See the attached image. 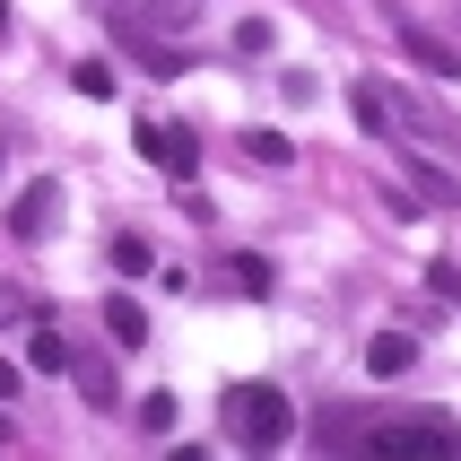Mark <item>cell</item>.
I'll return each mask as SVG.
<instances>
[{
  "label": "cell",
  "mask_w": 461,
  "mask_h": 461,
  "mask_svg": "<svg viewBox=\"0 0 461 461\" xmlns=\"http://www.w3.org/2000/svg\"><path fill=\"white\" fill-rule=\"evenodd\" d=\"M0 35H9V0H0Z\"/></svg>",
  "instance_id": "obj_19"
},
{
  "label": "cell",
  "mask_w": 461,
  "mask_h": 461,
  "mask_svg": "<svg viewBox=\"0 0 461 461\" xmlns=\"http://www.w3.org/2000/svg\"><path fill=\"white\" fill-rule=\"evenodd\" d=\"M244 149H253V166H296V140H279V131H253Z\"/></svg>",
  "instance_id": "obj_14"
},
{
  "label": "cell",
  "mask_w": 461,
  "mask_h": 461,
  "mask_svg": "<svg viewBox=\"0 0 461 461\" xmlns=\"http://www.w3.org/2000/svg\"><path fill=\"white\" fill-rule=\"evenodd\" d=\"M0 166H9V149H0Z\"/></svg>",
  "instance_id": "obj_21"
},
{
  "label": "cell",
  "mask_w": 461,
  "mask_h": 461,
  "mask_svg": "<svg viewBox=\"0 0 461 461\" xmlns=\"http://www.w3.org/2000/svg\"><path fill=\"white\" fill-rule=\"evenodd\" d=\"M52 209H61V192H52V183H26L18 209H9V235H18V244H44V235H52Z\"/></svg>",
  "instance_id": "obj_4"
},
{
  "label": "cell",
  "mask_w": 461,
  "mask_h": 461,
  "mask_svg": "<svg viewBox=\"0 0 461 461\" xmlns=\"http://www.w3.org/2000/svg\"><path fill=\"white\" fill-rule=\"evenodd\" d=\"M18 384H26V366H9V357H0V401H9Z\"/></svg>",
  "instance_id": "obj_18"
},
{
  "label": "cell",
  "mask_w": 461,
  "mask_h": 461,
  "mask_svg": "<svg viewBox=\"0 0 461 461\" xmlns=\"http://www.w3.org/2000/svg\"><path fill=\"white\" fill-rule=\"evenodd\" d=\"M61 375H70V384L87 392L96 410H113V392H122V384H113V366H104L96 348H78V339H70V366H61Z\"/></svg>",
  "instance_id": "obj_5"
},
{
  "label": "cell",
  "mask_w": 461,
  "mask_h": 461,
  "mask_svg": "<svg viewBox=\"0 0 461 461\" xmlns=\"http://www.w3.org/2000/svg\"><path fill=\"white\" fill-rule=\"evenodd\" d=\"M218 418H227V436L244 444V453H279V444L296 436V410H287L279 384H227L218 392Z\"/></svg>",
  "instance_id": "obj_1"
},
{
  "label": "cell",
  "mask_w": 461,
  "mask_h": 461,
  "mask_svg": "<svg viewBox=\"0 0 461 461\" xmlns=\"http://www.w3.org/2000/svg\"><path fill=\"white\" fill-rule=\"evenodd\" d=\"M140 157H149L157 175H175V183L201 175V140H192L183 122H140Z\"/></svg>",
  "instance_id": "obj_3"
},
{
  "label": "cell",
  "mask_w": 461,
  "mask_h": 461,
  "mask_svg": "<svg viewBox=\"0 0 461 461\" xmlns=\"http://www.w3.org/2000/svg\"><path fill=\"white\" fill-rule=\"evenodd\" d=\"M78 96H113V70L104 61H78Z\"/></svg>",
  "instance_id": "obj_16"
},
{
  "label": "cell",
  "mask_w": 461,
  "mask_h": 461,
  "mask_svg": "<svg viewBox=\"0 0 461 461\" xmlns=\"http://www.w3.org/2000/svg\"><path fill=\"white\" fill-rule=\"evenodd\" d=\"M26 313H35V305H26L18 287H0V322H26Z\"/></svg>",
  "instance_id": "obj_17"
},
{
  "label": "cell",
  "mask_w": 461,
  "mask_h": 461,
  "mask_svg": "<svg viewBox=\"0 0 461 461\" xmlns=\"http://www.w3.org/2000/svg\"><path fill=\"white\" fill-rule=\"evenodd\" d=\"M227 279L244 287V296H261V287H270V261H253V253H235V261H227Z\"/></svg>",
  "instance_id": "obj_15"
},
{
  "label": "cell",
  "mask_w": 461,
  "mask_h": 461,
  "mask_svg": "<svg viewBox=\"0 0 461 461\" xmlns=\"http://www.w3.org/2000/svg\"><path fill=\"white\" fill-rule=\"evenodd\" d=\"M149 261H157V253H149V235H131V227L113 235V270H122V279H140Z\"/></svg>",
  "instance_id": "obj_12"
},
{
  "label": "cell",
  "mask_w": 461,
  "mask_h": 461,
  "mask_svg": "<svg viewBox=\"0 0 461 461\" xmlns=\"http://www.w3.org/2000/svg\"><path fill=\"white\" fill-rule=\"evenodd\" d=\"M418 366V339L410 331H375V348H366V375H410Z\"/></svg>",
  "instance_id": "obj_7"
},
{
  "label": "cell",
  "mask_w": 461,
  "mask_h": 461,
  "mask_svg": "<svg viewBox=\"0 0 461 461\" xmlns=\"http://www.w3.org/2000/svg\"><path fill=\"white\" fill-rule=\"evenodd\" d=\"M104 331L122 339V348H140V339H149V313L131 305V296H104Z\"/></svg>",
  "instance_id": "obj_8"
},
{
  "label": "cell",
  "mask_w": 461,
  "mask_h": 461,
  "mask_svg": "<svg viewBox=\"0 0 461 461\" xmlns=\"http://www.w3.org/2000/svg\"><path fill=\"white\" fill-rule=\"evenodd\" d=\"M140 436H175V392H149L140 401Z\"/></svg>",
  "instance_id": "obj_13"
},
{
  "label": "cell",
  "mask_w": 461,
  "mask_h": 461,
  "mask_svg": "<svg viewBox=\"0 0 461 461\" xmlns=\"http://www.w3.org/2000/svg\"><path fill=\"white\" fill-rule=\"evenodd\" d=\"M0 444H9V418H0Z\"/></svg>",
  "instance_id": "obj_20"
},
{
  "label": "cell",
  "mask_w": 461,
  "mask_h": 461,
  "mask_svg": "<svg viewBox=\"0 0 461 461\" xmlns=\"http://www.w3.org/2000/svg\"><path fill=\"white\" fill-rule=\"evenodd\" d=\"M348 113H357V122L375 131V140L392 131V104H384V87H348Z\"/></svg>",
  "instance_id": "obj_10"
},
{
  "label": "cell",
  "mask_w": 461,
  "mask_h": 461,
  "mask_svg": "<svg viewBox=\"0 0 461 461\" xmlns=\"http://www.w3.org/2000/svg\"><path fill=\"white\" fill-rule=\"evenodd\" d=\"M366 453H392V461H461V427L453 418H384V427H357Z\"/></svg>",
  "instance_id": "obj_2"
},
{
  "label": "cell",
  "mask_w": 461,
  "mask_h": 461,
  "mask_svg": "<svg viewBox=\"0 0 461 461\" xmlns=\"http://www.w3.org/2000/svg\"><path fill=\"white\" fill-rule=\"evenodd\" d=\"M401 44H410V61H418V70H436V78H453V52H444L436 35H427V26H401Z\"/></svg>",
  "instance_id": "obj_9"
},
{
  "label": "cell",
  "mask_w": 461,
  "mask_h": 461,
  "mask_svg": "<svg viewBox=\"0 0 461 461\" xmlns=\"http://www.w3.org/2000/svg\"><path fill=\"white\" fill-rule=\"evenodd\" d=\"M61 366H70V331L35 322V331H26V375H61Z\"/></svg>",
  "instance_id": "obj_6"
},
{
  "label": "cell",
  "mask_w": 461,
  "mask_h": 461,
  "mask_svg": "<svg viewBox=\"0 0 461 461\" xmlns=\"http://www.w3.org/2000/svg\"><path fill=\"white\" fill-rule=\"evenodd\" d=\"M357 418H366V410H322L313 444H322V453H339V444H357Z\"/></svg>",
  "instance_id": "obj_11"
}]
</instances>
